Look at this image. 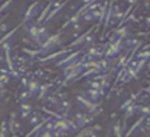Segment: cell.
I'll list each match as a JSON object with an SVG mask.
<instances>
[{
    "label": "cell",
    "instance_id": "cell-13",
    "mask_svg": "<svg viewBox=\"0 0 150 137\" xmlns=\"http://www.w3.org/2000/svg\"><path fill=\"white\" fill-rule=\"evenodd\" d=\"M125 120H128L129 117H132V116H135L136 115V112H137V104L136 102H132L126 109H125Z\"/></svg>",
    "mask_w": 150,
    "mask_h": 137
},
{
    "label": "cell",
    "instance_id": "cell-28",
    "mask_svg": "<svg viewBox=\"0 0 150 137\" xmlns=\"http://www.w3.org/2000/svg\"><path fill=\"white\" fill-rule=\"evenodd\" d=\"M4 87H6V85H3L0 83V98H3L6 95V88H4Z\"/></svg>",
    "mask_w": 150,
    "mask_h": 137
},
{
    "label": "cell",
    "instance_id": "cell-6",
    "mask_svg": "<svg viewBox=\"0 0 150 137\" xmlns=\"http://www.w3.org/2000/svg\"><path fill=\"white\" fill-rule=\"evenodd\" d=\"M39 8H41L39 1H34L33 4L27 8L25 14H24V18H23V22H25V21H31L33 18H35V17L39 14V11H41Z\"/></svg>",
    "mask_w": 150,
    "mask_h": 137
},
{
    "label": "cell",
    "instance_id": "cell-4",
    "mask_svg": "<svg viewBox=\"0 0 150 137\" xmlns=\"http://www.w3.org/2000/svg\"><path fill=\"white\" fill-rule=\"evenodd\" d=\"M60 1H62V0H49V3L46 4L45 8H44L42 11H39V14L37 15V21H35V24H37V25H42V24H44V21H45V18H46V15L49 14V11H51L55 6H58Z\"/></svg>",
    "mask_w": 150,
    "mask_h": 137
},
{
    "label": "cell",
    "instance_id": "cell-24",
    "mask_svg": "<svg viewBox=\"0 0 150 137\" xmlns=\"http://www.w3.org/2000/svg\"><path fill=\"white\" fill-rule=\"evenodd\" d=\"M28 81H30V78L25 77V76H23V77L20 78V83H21V85H23L24 90H27V87H28Z\"/></svg>",
    "mask_w": 150,
    "mask_h": 137
},
{
    "label": "cell",
    "instance_id": "cell-29",
    "mask_svg": "<svg viewBox=\"0 0 150 137\" xmlns=\"http://www.w3.org/2000/svg\"><path fill=\"white\" fill-rule=\"evenodd\" d=\"M94 130L97 131V133H100V131H103V127L101 126H98V124H94V127H93Z\"/></svg>",
    "mask_w": 150,
    "mask_h": 137
},
{
    "label": "cell",
    "instance_id": "cell-3",
    "mask_svg": "<svg viewBox=\"0 0 150 137\" xmlns=\"http://www.w3.org/2000/svg\"><path fill=\"white\" fill-rule=\"evenodd\" d=\"M81 53H83V51H81V49H76V51H73L72 53H69V55H67V56H65L62 60H59V62H58V67H59V69H63V67H66V66H70V65H73V63L79 62V60H80V58H81Z\"/></svg>",
    "mask_w": 150,
    "mask_h": 137
},
{
    "label": "cell",
    "instance_id": "cell-11",
    "mask_svg": "<svg viewBox=\"0 0 150 137\" xmlns=\"http://www.w3.org/2000/svg\"><path fill=\"white\" fill-rule=\"evenodd\" d=\"M104 92L103 90H97V88H88L87 90V95H88V98L91 99V101H97L100 97H103L104 95Z\"/></svg>",
    "mask_w": 150,
    "mask_h": 137
},
{
    "label": "cell",
    "instance_id": "cell-1",
    "mask_svg": "<svg viewBox=\"0 0 150 137\" xmlns=\"http://www.w3.org/2000/svg\"><path fill=\"white\" fill-rule=\"evenodd\" d=\"M73 51H76V49H73V48H69V46H66L63 49H59V51H53V52L48 53L45 56H41L38 58V60L41 65H49V63H58L59 60H62V59L67 56L69 53H72Z\"/></svg>",
    "mask_w": 150,
    "mask_h": 137
},
{
    "label": "cell",
    "instance_id": "cell-15",
    "mask_svg": "<svg viewBox=\"0 0 150 137\" xmlns=\"http://www.w3.org/2000/svg\"><path fill=\"white\" fill-rule=\"evenodd\" d=\"M10 136V127H8V120H3L0 124V137Z\"/></svg>",
    "mask_w": 150,
    "mask_h": 137
},
{
    "label": "cell",
    "instance_id": "cell-23",
    "mask_svg": "<svg viewBox=\"0 0 150 137\" xmlns=\"http://www.w3.org/2000/svg\"><path fill=\"white\" fill-rule=\"evenodd\" d=\"M132 102H135V101H133V99H132V98H128V99H126V101H125L124 104L121 105V112H124L125 109H126V108H128V106H129V105L132 104Z\"/></svg>",
    "mask_w": 150,
    "mask_h": 137
},
{
    "label": "cell",
    "instance_id": "cell-22",
    "mask_svg": "<svg viewBox=\"0 0 150 137\" xmlns=\"http://www.w3.org/2000/svg\"><path fill=\"white\" fill-rule=\"evenodd\" d=\"M10 74H0V83L3 85H7L8 83H10Z\"/></svg>",
    "mask_w": 150,
    "mask_h": 137
},
{
    "label": "cell",
    "instance_id": "cell-17",
    "mask_svg": "<svg viewBox=\"0 0 150 137\" xmlns=\"http://www.w3.org/2000/svg\"><path fill=\"white\" fill-rule=\"evenodd\" d=\"M44 101H46V102L51 105V106H53V108H58L59 102H60V101L58 99V97H56L55 94H53V95H46Z\"/></svg>",
    "mask_w": 150,
    "mask_h": 137
},
{
    "label": "cell",
    "instance_id": "cell-20",
    "mask_svg": "<svg viewBox=\"0 0 150 137\" xmlns=\"http://www.w3.org/2000/svg\"><path fill=\"white\" fill-rule=\"evenodd\" d=\"M20 112H33V106L30 104L23 102V104L20 105Z\"/></svg>",
    "mask_w": 150,
    "mask_h": 137
},
{
    "label": "cell",
    "instance_id": "cell-12",
    "mask_svg": "<svg viewBox=\"0 0 150 137\" xmlns=\"http://www.w3.org/2000/svg\"><path fill=\"white\" fill-rule=\"evenodd\" d=\"M39 85H41V84H39L37 80H30V81H28V87H27V90H28V92L31 94V97L38 94Z\"/></svg>",
    "mask_w": 150,
    "mask_h": 137
},
{
    "label": "cell",
    "instance_id": "cell-9",
    "mask_svg": "<svg viewBox=\"0 0 150 137\" xmlns=\"http://www.w3.org/2000/svg\"><path fill=\"white\" fill-rule=\"evenodd\" d=\"M8 127H10V134H17L21 130V122L17 119L16 113H11L10 120H8Z\"/></svg>",
    "mask_w": 150,
    "mask_h": 137
},
{
    "label": "cell",
    "instance_id": "cell-18",
    "mask_svg": "<svg viewBox=\"0 0 150 137\" xmlns=\"http://www.w3.org/2000/svg\"><path fill=\"white\" fill-rule=\"evenodd\" d=\"M28 122H30V126H37V124L41 122V115H38V113H31V116L28 117Z\"/></svg>",
    "mask_w": 150,
    "mask_h": 137
},
{
    "label": "cell",
    "instance_id": "cell-14",
    "mask_svg": "<svg viewBox=\"0 0 150 137\" xmlns=\"http://www.w3.org/2000/svg\"><path fill=\"white\" fill-rule=\"evenodd\" d=\"M124 133H125V122L121 123V120H118L117 123H115V126H114V134L121 137V136H124Z\"/></svg>",
    "mask_w": 150,
    "mask_h": 137
},
{
    "label": "cell",
    "instance_id": "cell-5",
    "mask_svg": "<svg viewBox=\"0 0 150 137\" xmlns=\"http://www.w3.org/2000/svg\"><path fill=\"white\" fill-rule=\"evenodd\" d=\"M149 120V116H140L139 119H137L136 122H135V124L132 126L129 130L126 131V133H124V136L129 137V136H133V134H136V131H143V124L146 123Z\"/></svg>",
    "mask_w": 150,
    "mask_h": 137
},
{
    "label": "cell",
    "instance_id": "cell-7",
    "mask_svg": "<svg viewBox=\"0 0 150 137\" xmlns=\"http://www.w3.org/2000/svg\"><path fill=\"white\" fill-rule=\"evenodd\" d=\"M66 4H67V1H60V3H59L58 6H55V7H53L52 10L49 11V14L46 15V18H45V21H44V22H51L52 20L56 18V17L59 15V14H60L62 11H63V10H65Z\"/></svg>",
    "mask_w": 150,
    "mask_h": 137
},
{
    "label": "cell",
    "instance_id": "cell-2",
    "mask_svg": "<svg viewBox=\"0 0 150 137\" xmlns=\"http://www.w3.org/2000/svg\"><path fill=\"white\" fill-rule=\"evenodd\" d=\"M122 49H124V42H122V39H114L110 42V46L104 49V53H103V58L108 59V60H111V59L117 58L119 53L122 52Z\"/></svg>",
    "mask_w": 150,
    "mask_h": 137
},
{
    "label": "cell",
    "instance_id": "cell-30",
    "mask_svg": "<svg viewBox=\"0 0 150 137\" xmlns=\"http://www.w3.org/2000/svg\"><path fill=\"white\" fill-rule=\"evenodd\" d=\"M83 116H86V113H77V115L74 116V120H76V119H80V117H83Z\"/></svg>",
    "mask_w": 150,
    "mask_h": 137
},
{
    "label": "cell",
    "instance_id": "cell-21",
    "mask_svg": "<svg viewBox=\"0 0 150 137\" xmlns=\"http://www.w3.org/2000/svg\"><path fill=\"white\" fill-rule=\"evenodd\" d=\"M30 98H31V94L28 92V90H24V91H23L21 94H20L18 99H20V101H23V102H24V101H27V99H30Z\"/></svg>",
    "mask_w": 150,
    "mask_h": 137
},
{
    "label": "cell",
    "instance_id": "cell-10",
    "mask_svg": "<svg viewBox=\"0 0 150 137\" xmlns=\"http://www.w3.org/2000/svg\"><path fill=\"white\" fill-rule=\"evenodd\" d=\"M52 87L53 84L52 83H48V84H42V85H39V91H38V101H44L45 99V97L51 92V90H52Z\"/></svg>",
    "mask_w": 150,
    "mask_h": 137
},
{
    "label": "cell",
    "instance_id": "cell-27",
    "mask_svg": "<svg viewBox=\"0 0 150 137\" xmlns=\"http://www.w3.org/2000/svg\"><path fill=\"white\" fill-rule=\"evenodd\" d=\"M20 113H21V115H20V117H21V119L28 120V117L31 116V113H33V112H20Z\"/></svg>",
    "mask_w": 150,
    "mask_h": 137
},
{
    "label": "cell",
    "instance_id": "cell-25",
    "mask_svg": "<svg viewBox=\"0 0 150 137\" xmlns=\"http://www.w3.org/2000/svg\"><path fill=\"white\" fill-rule=\"evenodd\" d=\"M8 31V27L6 22H0V34H6Z\"/></svg>",
    "mask_w": 150,
    "mask_h": 137
},
{
    "label": "cell",
    "instance_id": "cell-16",
    "mask_svg": "<svg viewBox=\"0 0 150 137\" xmlns=\"http://www.w3.org/2000/svg\"><path fill=\"white\" fill-rule=\"evenodd\" d=\"M13 3H14V0H6L1 6H0V15H4V14L11 8V6H13Z\"/></svg>",
    "mask_w": 150,
    "mask_h": 137
},
{
    "label": "cell",
    "instance_id": "cell-8",
    "mask_svg": "<svg viewBox=\"0 0 150 137\" xmlns=\"http://www.w3.org/2000/svg\"><path fill=\"white\" fill-rule=\"evenodd\" d=\"M93 123H94V116H87L86 115V116L74 120V127H76V130H80L86 126H91Z\"/></svg>",
    "mask_w": 150,
    "mask_h": 137
},
{
    "label": "cell",
    "instance_id": "cell-26",
    "mask_svg": "<svg viewBox=\"0 0 150 137\" xmlns=\"http://www.w3.org/2000/svg\"><path fill=\"white\" fill-rule=\"evenodd\" d=\"M56 97H58L59 101H63V99H67V94L66 92H58V94H55Z\"/></svg>",
    "mask_w": 150,
    "mask_h": 137
},
{
    "label": "cell",
    "instance_id": "cell-19",
    "mask_svg": "<svg viewBox=\"0 0 150 137\" xmlns=\"http://www.w3.org/2000/svg\"><path fill=\"white\" fill-rule=\"evenodd\" d=\"M136 113H139L140 116H149V113H150L149 106H142V105H137V112H136Z\"/></svg>",
    "mask_w": 150,
    "mask_h": 137
}]
</instances>
